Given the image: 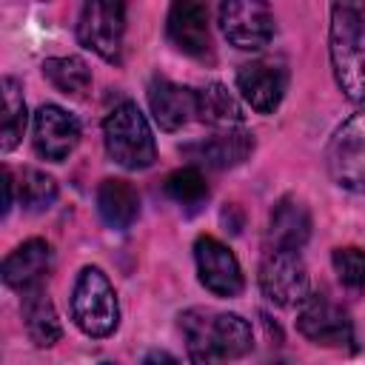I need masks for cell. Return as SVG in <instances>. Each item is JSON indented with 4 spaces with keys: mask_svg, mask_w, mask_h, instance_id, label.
<instances>
[{
    "mask_svg": "<svg viewBox=\"0 0 365 365\" xmlns=\"http://www.w3.org/2000/svg\"><path fill=\"white\" fill-rule=\"evenodd\" d=\"M180 331L194 365H228L254 348L251 325L231 311L188 308L180 314Z\"/></svg>",
    "mask_w": 365,
    "mask_h": 365,
    "instance_id": "1",
    "label": "cell"
},
{
    "mask_svg": "<svg viewBox=\"0 0 365 365\" xmlns=\"http://www.w3.org/2000/svg\"><path fill=\"white\" fill-rule=\"evenodd\" d=\"M328 51L339 91L354 103H365V6L362 3L331 6Z\"/></svg>",
    "mask_w": 365,
    "mask_h": 365,
    "instance_id": "2",
    "label": "cell"
},
{
    "mask_svg": "<svg viewBox=\"0 0 365 365\" xmlns=\"http://www.w3.org/2000/svg\"><path fill=\"white\" fill-rule=\"evenodd\" d=\"M103 143H106V154L117 165L131 171L148 168L157 157L151 125L145 114L137 108V103H128V100L114 106L103 120Z\"/></svg>",
    "mask_w": 365,
    "mask_h": 365,
    "instance_id": "3",
    "label": "cell"
},
{
    "mask_svg": "<svg viewBox=\"0 0 365 365\" xmlns=\"http://www.w3.org/2000/svg\"><path fill=\"white\" fill-rule=\"evenodd\" d=\"M71 317L77 328L88 336H108L120 322V305L114 285L97 265H86L77 274L71 291Z\"/></svg>",
    "mask_w": 365,
    "mask_h": 365,
    "instance_id": "4",
    "label": "cell"
},
{
    "mask_svg": "<svg viewBox=\"0 0 365 365\" xmlns=\"http://www.w3.org/2000/svg\"><path fill=\"white\" fill-rule=\"evenodd\" d=\"M325 168L331 180L354 194H365V111L351 114L328 140Z\"/></svg>",
    "mask_w": 365,
    "mask_h": 365,
    "instance_id": "5",
    "label": "cell"
},
{
    "mask_svg": "<svg viewBox=\"0 0 365 365\" xmlns=\"http://www.w3.org/2000/svg\"><path fill=\"white\" fill-rule=\"evenodd\" d=\"M125 6L114 0H88L77 17V40L106 63L123 60Z\"/></svg>",
    "mask_w": 365,
    "mask_h": 365,
    "instance_id": "6",
    "label": "cell"
},
{
    "mask_svg": "<svg viewBox=\"0 0 365 365\" xmlns=\"http://www.w3.org/2000/svg\"><path fill=\"white\" fill-rule=\"evenodd\" d=\"M299 334L325 348H354V322L342 305L325 294H308L297 311Z\"/></svg>",
    "mask_w": 365,
    "mask_h": 365,
    "instance_id": "7",
    "label": "cell"
},
{
    "mask_svg": "<svg viewBox=\"0 0 365 365\" xmlns=\"http://www.w3.org/2000/svg\"><path fill=\"white\" fill-rule=\"evenodd\" d=\"M274 11L262 0H228L220 6V29L234 48L259 51L274 37Z\"/></svg>",
    "mask_w": 365,
    "mask_h": 365,
    "instance_id": "8",
    "label": "cell"
},
{
    "mask_svg": "<svg viewBox=\"0 0 365 365\" xmlns=\"http://www.w3.org/2000/svg\"><path fill=\"white\" fill-rule=\"evenodd\" d=\"M259 288L279 308H299L311 294L308 268L297 251H268L259 262Z\"/></svg>",
    "mask_w": 365,
    "mask_h": 365,
    "instance_id": "9",
    "label": "cell"
},
{
    "mask_svg": "<svg viewBox=\"0 0 365 365\" xmlns=\"http://www.w3.org/2000/svg\"><path fill=\"white\" fill-rule=\"evenodd\" d=\"M194 262H197V277L202 288H208L217 297H237L245 285L242 268L234 257V251L220 242L217 237H197L194 242Z\"/></svg>",
    "mask_w": 365,
    "mask_h": 365,
    "instance_id": "10",
    "label": "cell"
},
{
    "mask_svg": "<svg viewBox=\"0 0 365 365\" xmlns=\"http://www.w3.org/2000/svg\"><path fill=\"white\" fill-rule=\"evenodd\" d=\"M168 40L194 60H211V29H208V6L197 0H177L168 9Z\"/></svg>",
    "mask_w": 365,
    "mask_h": 365,
    "instance_id": "11",
    "label": "cell"
},
{
    "mask_svg": "<svg viewBox=\"0 0 365 365\" xmlns=\"http://www.w3.org/2000/svg\"><path fill=\"white\" fill-rule=\"evenodd\" d=\"M80 143V120L54 106V103H46L37 108L34 114V151L43 157V160H51V163H63Z\"/></svg>",
    "mask_w": 365,
    "mask_h": 365,
    "instance_id": "12",
    "label": "cell"
},
{
    "mask_svg": "<svg viewBox=\"0 0 365 365\" xmlns=\"http://www.w3.org/2000/svg\"><path fill=\"white\" fill-rule=\"evenodd\" d=\"M237 88L245 97V103L259 111V114H271L288 88V71L282 63L277 60H251L245 66H240L237 71Z\"/></svg>",
    "mask_w": 365,
    "mask_h": 365,
    "instance_id": "13",
    "label": "cell"
},
{
    "mask_svg": "<svg viewBox=\"0 0 365 365\" xmlns=\"http://www.w3.org/2000/svg\"><path fill=\"white\" fill-rule=\"evenodd\" d=\"M148 106L163 131H177L197 117V91L168 77H154L148 86Z\"/></svg>",
    "mask_w": 365,
    "mask_h": 365,
    "instance_id": "14",
    "label": "cell"
},
{
    "mask_svg": "<svg viewBox=\"0 0 365 365\" xmlns=\"http://www.w3.org/2000/svg\"><path fill=\"white\" fill-rule=\"evenodd\" d=\"M48 271H51V245L46 240H26L3 259V282L23 294L43 285Z\"/></svg>",
    "mask_w": 365,
    "mask_h": 365,
    "instance_id": "15",
    "label": "cell"
},
{
    "mask_svg": "<svg viewBox=\"0 0 365 365\" xmlns=\"http://www.w3.org/2000/svg\"><path fill=\"white\" fill-rule=\"evenodd\" d=\"M194 163L205 165V168H234L240 163H245L254 151V134L242 131V128H231V131H220L208 140L191 143L182 148Z\"/></svg>",
    "mask_w": 365,
    "mask_h": 365,
    "instance_id": "16",
    "label": "cell"
},
{
    "mask_svg": "<svg viewBox=\"0 0 365 365\" xmlns=\"http://www.w3.org/2000/svg\"><path fill=\"white\" fill-rule=\"evenodd\" d=\"M311 237V214L302 200L282 197L268 217V242L274 251H299Z\"/></svg>",
    "mask_w": 365,
    "mask_h": 365,
    "instance_id": "17",
    "label": "cell"
},
{
    "mask_svg": "<svg viewBox=\"0 0 365 365\" xmlns=\"http://www.w3.org/2000/svg\"><path fill=\"white\" fill-rule=\"evenodd\" d=\"M97 211L114 231H125L140 214V194L128 180H103L97 188Z\"/></svg>",
    "mask_w": 365,
    "mask_h": 365,
    "instance_id": "18",
    "label": "cell"
},
{
    "mask_svg": "<svg viewBox=\"0 0 365 365\" xmlns=\"http://www.w3.org/2000/svg\"><path fill=\"white\" fill-rule=\"evenodd\" d=\"M23 325H26L29 339L37 348H51L63 336L57 311H54L48 294L43 291V285H37V288L23 294Z\"/></svg>",
    "mask_w": 365,
    "mask_h": 365,
    "instance_id": "19",
    "label": "cell"
},
{
    "mask_svg": "<svg viewBox=\"0 0 365 365\" xmlns=\"http://www.w3.org/2000/svg\"><path fill=\"white\" fill-rule=\"evenodd\" d=\"M197 120L231 131L242 125V108L222 83H205L202 88H197Z\"/></svg>",
    "mask_w": 365,
    "mask_h": 365,
    "instance_id": "20",
    "label": "cell"
},
{
    "mask_svg": "<svg viewBox=\"0 0 365 365\" xmlns=\"http://www.w3.org/2000/svg\"><path fill=\"white\" fill-rule=\"evenodd\" d=\"M3 88V117H0V148L3 151H11L23 131H26V100H23V86L14 80V77H3L0 83Z\"/></svg>",
    "mask_w": 365,
    "mask_h": 365,
    "instance_id": "21",
    "label": "cell"
},
{
    "mask_svg": "<svg viewBox=\"0 0 365 365\" xmlns=\"http://www.w3.org/2000/svg\"><path fill=\"white\" fill-rule=\"evenodd\" d=\"M43 77L63 94L83 97L91 88V68L80 57H48L43 60Z\"/></svg>",
    "mask_w": 365,
    "mask_h": 365,
    "instance_id": "22",
    "label": "cell"
},
{
    "mask_svg": "<svg viewBox=\"0 0 365 365\" xmlns=\"http://www.w3.org/2000/svg\"><path fill=\"white\" fill-rule=\"evenodd\" d=\"M163 191H165L168 200H174L182 208H197L208 197L205 177H202V171L197 165H185V168L171 171L165 177V182H163Z\"/></svg>",
    "mask_w": 365,
    "mask_h": 365,
    "instance_id": "23",
    "label": "cell"
},
{
    "mask_svg": "<svg viewBox=\"0 0 365 365\" xmlns=\"http://www.w3.org/2000/svg\"><path fill=\"white\" fill-rule=\"evenodd\" d=\"M57 200V182L46 171L26 168L20 177V202L26 211H46Z\"/></svg>",
    "mask_w": 365,
    "mask_h": 365,
    "instance_id": "24",
    "label": "cell"
},
{
    "mask_svg": "<svg viewBox=\"0 0 365 365\" xmlns=\"http://www.w3.org/2000/svg\"><path fill=\"white\" fill-rule=\"evenodd\" d=\"M331 265H334V274L342 282V288L365 291V251L362 248H356V245L334 248Z\"/></svg>",
    "mask_w": 365,
    "mask_h": 365,
    "instance_id": "25",
    "label": "cell"
},
{
    "mask_svg": "<svg viewBox=\"0 0 365 365\" xmlns=\"http://www.w3.org/2000/svg\"><path fill=\"white\" fill-rule=\"evenodd\" d=\"M143 365H182L174 354L163 351V348H151L145 356H143Z\"/></svg>",
    "mask_w": 365,
    "mask_h": 365,
    "instance_id": "26",
    "label": "cell"
},
{
    "mask_svg": "<svg viewBox=\"0 0 365 365\" xmlns=\"http://www.w3.org/2000/svg\"><path fill=\"white\" fill-rule=\"evenodd\" d=\"M11 202H14V180H11V171L3 168V217L11 211Z\"/></svg>",
    "mask_w": 365,
    "mask_h": 365,
    "instance_id": "27",
    "label": "cell"
},
{
    "mask_svg": "<svg viewBox=\"0 0 365 365\" xmlns=\"http://www.w3.org/2000/svg\"><path fill=\"white\" fill-rule=\"evenodd\" d=\"M100 365H117V362H108V359H106V362H100Z\"/></svg>",
    "mask_w": 365,
    "mask_h": 365,
    "instance_id": "28",
    "label": "cell"
}]
</instances>
